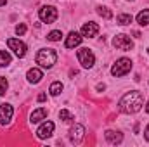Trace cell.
I'll return each mask as SVG.
<instances>
[{
    "mask_svg": "<svg viewBox=\"0 0 149 147\" xmlns=\"http://www.w3.org/2000/svg\"><path fill=\"white\" fill-rule=\"evenodd\" d=\"M144 104V99H142V94L137 92V90H132L128 94H125L121 99H120V111L125 112V114H134L137 111H141Z\"/></svg>",
    "mask_w": 149,
    "mask_h": 147,
    "instance_id": "6da1fadb",
    "label": "cell"
},
{
    "mask_svg": "<svg viewBox=\"0 0 149 147\" xmlns=\"http://www.w3.org/2000/svg\"><path fill=\"white\" fill-rule=\"evenodd\" d=\"M57 61V54L54 49H40L37 54V64H40L45 69H50Z\"/></svg>",
    "mask_w": 149,
    "mask_h": 147,
    "instance_id": "7a4b0ae2",
    "label": "cell"
},
{
    "mask_svg": "<svg viewBox=\"0 0 149 147\" xmlns=\"http://www.w3.org/2000/svg\"><path fill=\"white\" fill-rule=\"evenodd\" d=\"M130 69H132V61L127 59V57H121V59H118V61L113 64L111 74L116 76V78H120V76H125L127 73H130Z\"/></svg>",
    "mask_w": 149,
    "mask_h": 147,
    "instance_id": "3957f363",
    "label": "cell"
},
{
    "mask_svg": "<svg viewBox=\"0 0 149 147\" xmlns=\"http://www.w3.org/2000/svg\"><path fill=\"white\" fill-rule=\"evenodd\" d=\"M78 61H80V64L85 68V69H90L94 64H95V55H94V52L90 50V49H80L78 50Z\"/></svg>",
    "mask_w": 149,
    "mask_h": 147,
    "instance_id": "277c9868",
    "label": "cell"
},
{
    "mask_svg": "<svg viewBox=\"0 0 149 147\" xmlns=\"http://www.w3.org/2000/svg\"><path fill=\"white\" fill-rule=\"evenodd\" d=\"M57 9L56 7H52V5H43L40 10H38V17L43 21V23H47V24H50V23H54L56 19H57Z\"/></svg>",
    "mask_w": 149,
    "mask_h": 147,
    "instance_id": "5b68a950",
    "label": "cell"
},
{
    "mask_svg": "<svg viewBox=\"0 0 149 147\" xmlns=\"http://www.w3.org/2000/svg\"><path fill=\"white\" fill-rule=\"evenodd\" d=\"M113 47L118 49V50L127 52V50H132L134 49V42L130 40L128 35H116V37L113 38Z\"/></svg>",
    "mask_w": 149,
    "mask_h": 147,
    "instance_id": "8992f818",
    "label": "cell"
},
{
    "mask_svg": "<svg viewBox=\"0 0 149 147\" xmlns=\"http://www.w3.org/2000/svg\"><path fill=\"white\" fill-rule=\"evenodd\" d=\"M7 45H9V49H10L17 57H24V55H26V45H24L19 38H9V40H7Z\"/></svg>",
    "mask_w": 149,
    "mask_h": 147,
    "instance_id": "52a82bcc",
    "label": "cell"
},
{
    "mask_svg": "<svg viewBox=\"0 0 149 147\" xmlns=\"http://www.w3.org/2000/svg\"><path fill=\"white\" fill-rule=\"evenodd\" d=\"M83 137H85V128L81 125H73L70 128V140L73 144H80L83 140Z\"/></svg>",
    "mask_w": 149,
    "mask_h": 147,
    "instance_id": "ba28073f",
    "label": "cell"
},
{
    "mask_svg": "<svg viewBox=\"0 0 149 147\" xmlns=\"http://www.w3.org/2000/svg\"><path fill=\"white\" fill-rule=\"evenodd\" d=\"M14 114V107L10 104H2L0 106V125H9Z\"/></svg>",
    "mask_w": 149,
    "mask_h": 147,
    "instance_id": "9c48e42d",
    "label": "cell"
},
{
    "mask_svg": "<svg viewBox=\"0 0 149 147\" xmlns=\"http://www.w3.org/2000/svg\"><path fill=\"white\" fill-rule=\"evenodd\" d=\"M54 128H56V125L52 123V121H45L40 128L37 130V137L38 139H49L50 135H52V132H54Z\"/></svg>",
    "mask_w": 149,
    "mask_h": 147,
    "instance_id": "30bf717a",
    "label": "cell"
},
{
    "mask_svg": "<svg viewBox=\"0 0 149 147\" xmlns=\"http://www.w3.org/2000/svg\"><path fill=\"white\" fill-rule=\"evenodd\" d=\"M97 33H99V26H97L94 21H90V23H85V24L81 26V37L92 38V37H95Z\"/></svg>",
    "mask_w": 149,
    "mask_h": 147,
    "instance_id": "8fae6325",
    "label": "cell"
},
{
    "mask_svg": "<svg viewBox=\"0 0 149 147\" xmlns=\"http://www.w3.org/2000/svg\"><path fill=\"white\" fill-rule=\"evenodd\" d=\"M66 47L68 49H74V47H78L80 43H81V37H80V33H76V31H71L68 37H66Z\"/></svg>",
    "mask_w": 149,
    "mask_h": 147,
    "instance_id": "7c38bea8",
    "label": "cell"
},
{
    "mask_svg": "<svg viewBox=\"0 0 149 147\" xmlns=\"http://www.w3.org/2000/svg\"><path fill=\"white\" fill-rule=\"evenodd\" d=\"M104 137L109 144H121V140H123V135L120 132H114V130H108L104 133Z\"/></svg>",
    "mask_w": 149,
    "mask_h": 147,
    "instance_id": "4fadbf2b",
    "label": "cell"
},
{
    "mask_svg": "<svg viewBox=\"0 0 149 147\" xmlns=\"http://www.w3.org/2000/svg\"><path fill=\"white\" fill-rule=\"evenodd\" d=\"M26 78H28L30 83H38V81L43 78V73H42V69H38V68H31V69L26 73Z\"/></svg>",
    "mask_w": 149,
    "mask_h": 147,
    "instance_id": "5bb4252c",
    "label": "cell"
},
{
    "mask_svg": "<svg viewBox=\"0 0 149 147\" xmlns=\"http://www.w3.org/2000/svg\"><path fill=\"white\" fill-rule=\"evenodd\" d=\"M47 118V109L45 107H38L31 112V116H30V121L31 123H40L42 119H45Z\"/></svg>",
    "mask_w": 149,
    "mask_h": 147,
    "instance_id": "9a60e30c",
    "label": "cell"
},
{
    "mask_svg": "<svg viewBox=\"0 0 149 147\" xmlns=\"http://www.w3.org/2000/svg\"><path fill=\"white\" fill-rule=\"evenodd\" d=\"M137 23L141 26H149V9H144L137 14Z\"/></svg>",
    "mask_w": 149,
    "mask_h": 147,
    "instance_id": "2e32d148",
    "label": "cell"
},
{
    "mask_svg": "<svg viewBox=\"0 0 149 147\" xmlns=\"http://www.w3.org/2000/svg\"><path fill=\"white\" fill-rule=\"evenodd\" d=\"M10 61H12L10 54H9L7 50H0V68L9 66V64H10Z\"/></svg>",
    "mask_w": 149,
    "mask_h": 147,
    "instance_id": "e0dca14e",
    "label": "cell"
},
{
    "mask_svg": "<svg viewBox=\"0 0 149 147\" xmlns=\"http://www.w3.org/2000/svg\"><path fill=\"white\" fill-rule=\"evenodd\" d=\"M63 88H64V87H63V83H61V81H54V83L50 85L49 92H50V95H54V97H56V95H59V94L63 92Z\"/></svg>",
    "mask_w": 149,
    "mask_h": 147,
    "instance_id": "ac0fdd59",
    "label": "cell"
},
{
    "mask_svg": "<svg viewBox=\"0 0 149 147\" xmlns=\"http://www.w3.org/2000/svg\"><path fill=\"white\" fill-rule=\"evenodd\" d=\"M59 118H61L64 123H70V121H73V119H74L73 112H71V111H68V109H61V111H59Z\"/></svg>",
    "mask_w": 149,
    "mask_h": 147,
    "instance_id": "d6986e66",
    "label": "cell"
},
{
    "mask_svg": "<svg viewBox=\"0 0 149 147\" xmlns=\"http://www.w3.org/2000/svg\"><path fill=\"white\" fill-rule=\"evenodd\" d=\"M116 21H118V24L127 26V24H130V23H132V16H130V14H120V16L116 17Z\"/></svg>",
    "mask_w": 149,
    "mask_h": 147,
    "instance_id": "ffe728a7",
    "label": "cell"
},
{
    "mask_svg": "<svg viewBox=\"0 0 149 147\" xmlns=\"http://www.w3.org/2000/svg\"><path fill=\"white\" fill-rule=\"evenodd\" d=\"M97 14H99V16H102L104 19H111V17H113V12L108 9V7H102V5H99V7H97Z\"/></svg>",
    "mask_w": 149,
    "mask_h": 147,
    "instance_id": "44dd1931",
    "label": "cell"
},
{
    "mask_svg": "<svg viewBox=\"0 0 149 147\" xmlns=\"http://www.w3.org/2000/svg\"><path fill=\"white\" fill-rule=\"evenodd\" d=\"M61 37H63V33H61L59 30H54V31H50V33L47 35V38H49L50 42H59V40H61Z\"/></svg>",
    "mask_w": 149,
    "mask_h": 147,
    "instance_id": "7402d4cb",
    "label": "cell"
},
{
    "mask_svg": "<svg viewBox=\"0 0 149 147\" xmlns=\"http://www.w3.org/2000/svg\"><path fill=\"white\" fill-rule=\"evenodd\" d=\"M7 87H9L7 80H5L3 76H0V95H5V92H7Z\"/></svg>",
    "mask_w": 149,
    "mask_h": 147,
    "instance_id": "603a6c76",
    "label": "cell"
},
{
    "mask_svg": "<svg viewBox=\"0 0 149 147\" xmlns=\"http://www.w3.org/2000/svg\"><path fill=\"white\" fill-rule=\"evenodd\" d=\"M16 33H17V35H24V33H26V26H24V24H17V26H16Z\"/></svg>",
    "mask_w": 149,
    "mask_h": 147,
    "instance_id": "cb8c5ba5",
    "label": "cell"
},
{
    "mask_svg": "<svg viewBox=\"0 0 149 147\" xmlns=\"http://www.w3.org/2000/svg\"><path fill=\"white\" fill-rule=\"evenodd\" d=\"M45 99H47V95H45V94H40V95H38V102H43Z\"/></svg>",
    "mask_w": 149,
    "mask_h": 147,
    "instance_id": "d4e9b609",
    "label": "cell"
},
{
    "mask_svg": "<svg viewBox=\"0 0 149 147\" xmlns=\"http://www.w3.org/2000/svg\"><path fill=\"white\" fill-rule=\"evenodd\" d=\"M144 137H146V140L149 142V125L146 126V132H144Z\"/></svg>",
    "mask_w": 149,
    "mask_h": 147,
    "instance_id": "484cf974",
    "label": "cell"
},
{
    "mask_svg": "<svg viewBox=\"0 0 149 147\" xmlns=\"http://www.w3.org/2000/svg\"><path fill=\"white\" fill-rule=\"evenodd\" d=\"M104 88H106V85H97V90H99V92H101V90H104Z\"/></svg>",
    "mask_w": 149,
    "mask_h": 147,
    "instance_id": "4316f807",
    "label": "cell"
},
{
    "mask_svg": "<svg viewBox=\"0 0 149 147\" xmlns=\"http://www.w3.org/2000/svg\"><path fill=\"white\" fill-rule=\"evenodd\" d=\"M146 112L149 114V101H148V104H146Z\"/></svg>",
    "mask_w": 149,
    "mask_h": 147,
    "instance_id": "83f0119b",
    "label": "cell"
},
{
    "mask_svg": "<svg viewBox=\"0 0 149 147\" xmlns=\"http://www.w3.org/2000/svg\"><path fill=\"white\" fill-rule=\"evenodd\" d=\"M5 2H7V0H0V7H2V5H5Z\"/></svg>",
    "mask_w": 149,
    "mask_h": 147,
    "instance_id": "f1b7e54d",
    "label": "cell"
},
{
    "mask_svg": "<svg viewBox=\"0 0 149 147\" xmlns=\"http://www.w3.org/2000/svg\"><path fill=\"white\" fill-rule=\"evenodd\" d=\"M128 2H134V0H128Z\"/></svg>",
    "mask_w": 149,
    "mask_h": 147,
    "instance_id": "f546056e",
    "label": "cell"
},
{
    "mask_svg": "<svg viewBox=\"0 0 149 147\" xmlns=\"http://www.w3.org/2000/svg\"><path fill=\"white\" fill-rule=\"evenodd\" d=\"M148 54H149V49H148Z\"/></svg>",
    "mask_w": 149,
    "mask_h": 147,
    "instance_id": "4dcf8cb0",
    "label": "cell"
}]
</instances>
